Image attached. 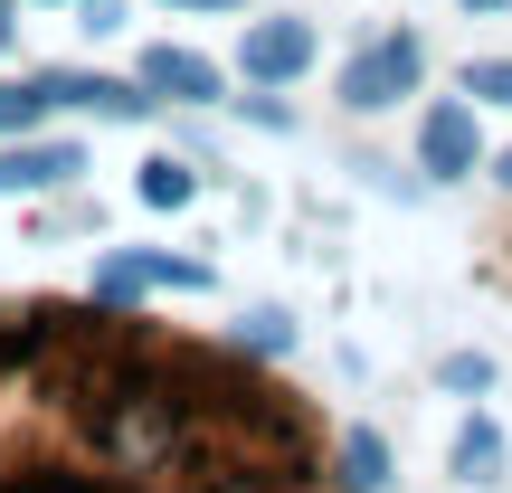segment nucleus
<instances>
[{
	"label": "nucleus",
	"mask_w": 512,
	"mask_h": 493,
	"mask_svg": "<svg viewBox=\"0 0 512 493\" xmlns=\"http://www.w3.org/2000/svg\"><path fill=\"white\" fill-rule=\"evenodd\" d=\"M418 76H427V48L408 29H389V38H370V48L342 67V105L351 114H389L399 95H418Z\"/></svg>",
	"instance_id": "obj_1"
},
{
	"label": "nucleus",
	"mask_w": 512,
	"mask_h": 493,
	"mask_svg": "<svg viewBox=\"0 0 512 493\" xmlns=\"http://www.w3.org/2000/svg\"><path fill=\"white\" fill-rule=\"evenodd\" d=\"M152 285H181V294H209V266L200 256H171V247H114L105 266H95V304H133V294H152Z\"/></svg>",
	"instance_id": "obj_2"
},
{
	"label": "nucleus",
	"mask_w": 512,
	"mask_h": 493,
	"mask_svg": "<svg viewBox=\"0 0 512 493\" xmlns=\"http://www.w3.org/2000/svg\"><path fill=\"white\" fill-rule=\"evenodd\" d=\"M418 162H427V181H465V171L484 162V133H475V105H427L418 114Z\"/></svg>",
	"instance_id": "obj_3"
},
{
	"label": "nucleus",
	"mask_w": 512,
	"mask_h": 493,
	"mask_svg": "<svg viewBox=\"0 0 512 493\" xmlns=\"http://www.w3.org/2000/svg\"><path fill=\"white\" fill-rule=\"evenodd\" d=\"M76 171H86L76 143H38V133H19V143H0V200H19V190H67Z\"/></svg>",
	"instance_id": "obj_4"
},
{
	"label": "nucleus",
	"mask_w": 512,
	"mask_h": 493,
	"mask_svg": "<svg viewBox=\"0 0 512 493\" xmlns=\"http://www.w3.org/2000/svg\"><path fill=\"white\" fill-rule=\"evenodd\" d=\"M238 67L256 76V86H285V76H304V67H313V29H304V19H247Z\"/></svg>",
	"instance_id": "obj_5"
},
{
	"label": "nucleus",
	"mask_w": 512,
	"mask_h": 493,
	"mask_svg": "<svg viewBox=\"0 0 512 493\" xmlns=\"http://www.w3.org/2000/svg\"><path fill=\"white\" fill-rule=\"evenodd\" d=\"M48 86H57V105H86V114H105V124H143V114H152V86H124V76L48 67Z\"/></svg>",
	"instance_id": "obj_6"
},
{
	"label": "nucleus",
	"mask_w": 512,
	"mask_h": 493,
	"mask_svg": "<svg viewBox=\"0 0 512 493\" xmlns=\"http://www.w3.org/2000/svg\"><path fill=\"white\" fill-rule=\"evenodd\" d=\"M143 86L152 95H171V105H219V67H209L200 48H143Z\"/></svg>",
	"instance_id": "obj_7"
},
{
	"label": "nucleus",
	"mask_w": 512,
	"mask_h": 493,
	"mask_svg": "<svg viewBox=\"0 0 512 493\" xmlns=\"http://www.w3.org/2000/svg\"><path fill=\"white\" fill-rule=\"evenodd\" d=\"M456 475H465V484H503V427H494V418H465V437H456Z\"/></svg>",
	"instance_id": "obj_8"
},
{
	"label": "nucleus",
	"mask_w": 512,
	"mask_h": 493,
	"mask_svg": "<svg viewBox=\"0 0 512 493\" xmlns=\"http://www.w3.org/2000/svg\"><path fill=\"white\" fill-rule=\"evenodd\" d=\"M57 105L48 76H29V86H0V143H19V133H38V114Z\"/></svg>",
	"instance_id": "obj_9"
},
{
	"label": "nucleus",
	"mask_w": 512,
	"mask_h": 493,
	"mask_svg": "<svg viewBox=\"0 0 512 493\" xmlns=\"http://www.w3.org/2000/svg\"><path fill=\"white\" fill-rule=\"evenodd\" d=\"M342 484L351 493H380L389 484V446L370 437V427H351V437H342Z\"/></svg>",
	"instance_id": "obj_10"
},
{
	"label": "nucleus",
	"mask_w": 512,
	"mask_h": 493,
	"mask_svg": "<svg viewBox=\"0 0 512 493\" xmlns=\"http://www.w3.org/2000/svg\"><path fill=\"white\" fill-rule=\"evenodd\" d=\"M143 200H152V209H190V200H200V171L162 152V162H143Z\"/></svg>",
	"instance_id": "obj_11"
},
{
	"label": "nucleus",
	"mask_w": 512,
	"mask_h": 493,
	"mask_svg": "<svg viewBox=\"0 0 512 493\" xmlns=\"http://www.w3.org/2000/svg\"><path fill=\"white\" fill-rule=\"evenodd\" d=\"M437 389H456V399H484V389H494V361H484V351H446V361H437Z\"/></svg>",
	"instance_id": "obj_12"
},
{
	"label": "nucleus",
	"mask_w": 512,
	"mask_h": 493,
	"mask_svg": "<svg viewBox=\"0 0 512 493\" xmlns=\"http://www.w3.org/2000/svg\"><path fill=\"white\" fill-rule=\"evenodd\" d=\"M465 95H475V105H512V57H475V67H465Z\"/></svg>",
	"instance_id": "obj_13"
},
{
	"label": "nucleus",
	"mask_w": 512,
	"mask_h": 493,
	"mask_svg": "<svg viewBox=\"0 0 512 493\" xmlns=\"http://www.w3.org/2000/svg\"><path fill=\"white\" fill-rule=\"evenodd\" d=\"M238 342H247V351H294V323H285L275 304H256L247 323H238Z\"/></svg>",
	"instance_id": "obj_14"
},
{
	"label": "nucleus",
	"mask_w": 512,
	"mask_h": 493,
	"mask_svg": "<svg viewBox=\"0 0 512 493\" xmlns=\"http://www.w3.org/2000/svg\"><path fill=\"white\" fill-rule=\"evenodd\" d=\"M10 38H19V10H10V0H0V48H10Z\"/></svg>",
	"instance_id": "obj_15"
},
{
	"label": "nucleus",
	"mask_w": 512,
	"mask_h": 493,
	"mask_svg": "<svg viewBox=\"0 0 512 493\" xmlns=\"http://www.w3.org/2000/svg\"><path fill=\"white\" fill-rule=\"evenodd\" d=\"M171 10H238V0H171Z\"/></svg>",
	"instance_id": "obj_16"
},
{
	"label": "nucleus",
	"mask_w": 512,
	"mask_h": 493,
	"mask_svg": "<svg viewBox=\"0 0 512 493\" xmlns=\"http://www.w3.org/2000/svg\"><path fill=\"white\" fill-rule=\"evenodd\" d=\"M465 10H512V0H465Z\"/></svg>",
	"instance_id": "obj_17"
},
{
	"label": "nucleus",
	"mask_w": 512,
	"mask_h": 493,
	"mask_svg": "<svg viewBox=\"0 0 512 493\" xmlns=\"http://www.w3.org/2000/svg\"><path fill=\"white\" fill-rule=\"evenodd\" d=\"M503 181H512V152H503Z\"/></svg>",
	"instance_id": "obj_18"
},
{
	"label": "nucleus",
	"mask_w": 512,
	"mask_h": 493,
	"mask_svg": "<svg viewBox=\"0 0 512 493\" xmlns=\"http://www.w3.org/2000/svg\"><path fill=\"white\" fill-rule=\"evenodd\" d=\"M76 10H86V0H76Z\"/></svg>",
	"instance_id": "obj_19"
}]
</instances>
